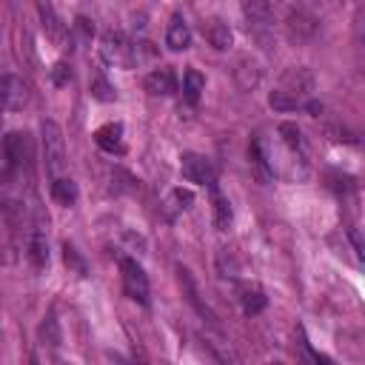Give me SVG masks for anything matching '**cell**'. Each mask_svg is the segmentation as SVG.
<instances>
[{
	"instance_id": "cell-26",
	"label": "cell",
	"mask_w": 365,
	"mask_h": 365,
	"mask_svg": "<svg viewBox=\"0 0 365 365\" xmlns=\"http://www.w3.org/2000/svg\"><path fill=\"white\" fill-rule=\"evenodd\" d=\"M71 80V68L66 66V63H54V68H51V83L54 86H66Z\"/></svg>"
},
{
	"instance_id": "cell-8",
	"label": "cell",
	"mask_w": 365,
	"mask_h": 365,
	"mask_svg": "<svg viewBox=\"0 0 365 365\" xmlns=\"http://www.w3.org/2000/svg\"><path fill=\"white\" fill-rule=\"evenodd\" d=\"M29 262L40 271L48 265V240H46V225H43V217L37 214V222L31 228V237H29Z\"/></svg>"
},
{
	"instance_id": "cell-1",
	"label": "cell",
	"mask_w": 365,
	"mask_h": 365,
	"mask_svg": "<svg viewBox=\"0 0 365 365\" xmlns=\"http://www.w3.org/2000/svg\"><path fill=\"white\" fill-rule=\"evenodd\" d=\"M43 157H46V171L51 177H60L66 168V143H63V131L54 120L43 123Z\"/></svg>"
},
{
	"instance_id": "cell-23",
	"label": "cell",
	"mask_w": 365,
	"mask_h": 365,
	"mask_svg": "<svg viewBox=\"0 0 365 365\" xmlns=\"http://www.w3.org/2000/svg\"><path fill=\"white\" fill-rule=\"evenodd\" d=\"M63 262H66L77 277H88V265H86V259H83V257L77 254V248L68 245V242L63 245Z\"/></svg>"
},
{
	"instance_id": "cell-24",
	"label": "cell",
	"mask_w": 365,
	"mask_h": 365,
	"mask_svg": "<svg viewBox=\"0 0 365 365\" xmlns=\"http://www.w3.org/2000/svg\"><path fill=\"white\" fill-rule=\"evenodd\" d=\"M268 103H271V108H277V111H294V108H302L299 100H294L291 94L279 91V88H274V91L268 94Z\"/></svg>"
},
{
	"instance_id": "cell-21",
	"label": "cell",
	"mask_w": 365,
	"mask_h": 365,
	"mask_svg": "<svg viewBox=\"0 0 365 365\" xmlns=\"http://www.w3.org/2000/svg\"><path fill=\"white\" fill-rule=\"evenodd\" d=\"M277 134L282 137V145L288 148V151H294V154H302V131L294 125V123H279V128H277Z\"/></svg>"
},
{
	"instance_id": "cell-9",
	"label": "cell",
	"mask_w": 365,
	"mask_h": 365,
	"mask_svg": "<svg viewBox=\"0 0 365 365\" xmlns=\"http://www.w3.org/2000/svg\"><path fill=\"white\" fill-rule=\"evenodd\" d=\"M143 86H145V91L154 94V97H171V94L177 91V77H174L171 68L163 66V68H154L151 74H145Z\"/></svg>"
},
{
	"instance_id": "cell-22",
	"label": "cell",
	"mask_w": 365,
	"mask_h": 365,
	"mask_svg": "<svg viewBox=\"0 0 365 365\" xmlns=\"http://www.w3.org/2000/svg\"><path fill=\"white\" fill-rule=\"evenodd\" d=\"M91 97L94 100H100V103H111V100H117V91H114V86L97 71L94 74V80H91Z\"/></svg>"
},
{
	"instance_id": "cell-18",
	"label": "cell",
	"mask_w": 365,
	"mask_h": 365,
	"mask_svg": "<svg viewBox=\"0 0 365 365\" xmlns=\"http://www.w3.org/2000/svg\"><path fill=\"white\" fill-rule=\"evenodd\" d=\"M240 305H242V311H245L248 317H257V314L268 305V297H265L262 288L248 285V288H242V294H240Z\"/></svg>"
},
{
	"instance_id": "cell-12",
	"label": "cell",
	"mask_w": 365,
	"mask_h": 365,
	"mask_svg": "<svg viewBox=\"0 0 365 365\" xmlns=\"http://www.w3.org/2000/svg\"><path fill=\"white\" fill-rule=\"evenodd\" d=\"M165 46L171 51H185L191 46V29L185 23L182 14H174L171 23H168V31H165Z\"/></svg>"
},
{
	"instance_id": "cell-20",
	"label": "cell",
	"mask_w": 365,
	"mask_h": 365,
	"mask_svg": "<svg viewBox=\"0 0 365 365\" xmlns=\"http://www.w3.org/2000/svg\"><path fill=\"white\" fill-rule=\"evenodd\" d=\"M177 274H180V282H182V288H185V294H188V302H191V305H194V308H197L202 317L214 319V314H211V311H208V308L200 302V297H197V285H194V279H191V271L180 265V268H177Z\"/></svg>"
},
{
	"instance_id": "cell-25",
	"label": "cell",
	"mask_w": 365,
	"mask_h": 365,
	"mask_svg": "<svg viewBox=\"0 0 365 365\" xmlns=\"http://www.w3.org/2000/svg\"><path fill=\"white\" fill-rule=\"evenodd\" d=\"M40 339H43V345H46V342H48V345H57V342H60V331H57L54 317H48V319L40 325Z\"/></svg>"
},
{
	"instance_id": "cell-14",
	"label": "cell",
	"mask_w": 365,
	"mask_h": 365,
	"mask_svg": "<svg viewBox=\"0 0 365 365\" xmlns=\"http://www.w3.org/2000/svg\"><path fill=\"white\" fill-rule=\"evenodd\" d=\"M202 31H205V40H208L214 48L225 51V48L231 46V29H228V23H222V20H208V23L202 26Z\"/></svg>"
},
{
	"instance_id": "cell-2",
	"label": "cell",
	"mask_w": 365,
	"mask_h": 365,
	"mask_svg": "<svg viewBox=\"0 0 365 365\" xmlns=\"http://www.w3.org/2000/svg\"><path fill=\"white\" fill-rule=\"evenodd\" d=\"M120 277H123L125 297L140 305H148V277L134 257H120Z\"/></svg>"
},
{
	"instance_id": "cell-5",
	"label": "cell",
	"mask_w": 365,
	"mask_h": 365,
	"mask_svg": "<svg viewBox=\"0 0 365 365\" xmlns=\"http://www.w3.org/2000/svg\"><path fill=\"white\" fill-rule=\"evenodd\" d=\"M180 171L188 182H197V185H217V174H214V165L208 157L202 154H194V151H185L180 157Z\"/></svg>"
},
{
	"instance_id": "cell-7",
	"label": "cell",
	"mask_w": 365,
	"mask_h": 365,
	"mask_svg": "<svg viewBox=\"0 0 365 365\" xmlns=\"http://www.w3.org/2000/svg\"><path fill=\"white\" fill-rule=\"evenodd\" d=\"M279 91H285V94H291L294 100L302 103V97H308V94L314 91V74H311L308 68H291V71L282 74ZM302 106H305V103H302Z\"/></svg>"
},
{
	"instance_id": "cell-19",
	"label": "cell",
	"mask_w": 365,
	"mask_h": 365,
	"mask_svg": "<svg viewBox=\"0 0 365 365\" xmlns=\"http://www.w3.org/2000/svg\"><path fill=\"white\" fill-rule=\"evenodd\" d=\"M202 88H205V77H202L197 68H188V71H185V77H182V97L194 106V103L200 100Z\"/></svg>"
},
{
	"instance_id": "cell-4",
	"label": "cell",
	"mask_w": 365,
	"mask_h": 365,
	"mask_svg": "<svg viewBox=\"0 0 365 365\" xmlns=\"http://www.w3.org/2000/svg\"><path fill=\"white\" fill-rule=\"evenodd\" d=\"M31 154H34V145H31V134L29 131H11L3 140V157H6V165L11 171L26 168L31 163Z\"/></svg>"
},
{
	"instance_id": "cell-10",
	"label": "cell",
	"mask_w": 365,
	"mask_h": 365,
	"mask_svg": "<svg viewBox=\"0 0 365 365\" xmlns=\"http://www.w3.org/2000/svg\"><path fill=\"white\" fill-rule=\"evenodd\" d=\"M37 11H40L46 37H48L54 46H63V43H66V26L60 23V17H57V11L51 9V3H48V0H37Z\"/></svg>"
},
{
	"instance_id": "cell-6",
	"label": "cell",
	"mask_w": 365,
	"mask_h": 365,
	"mask_svg": "<svg viewBox=\"0 0 365 365\" xmlns=\"http://www.w3.org/2000/svg\"><path fill=\"white\" fill-rule=\"evenodd\" d=\"M29 100V88L14 74H0V111H20Z\"/></svg>"
},
{
	"instance_id": "cell-13",
	"label": "cell",
	"mask_w": 365,
	"mask_h": 365,
	"mask_svg": "<svg viewBox=\"0 0 365 365\" xmlns=\"http://www.w3.org/2000/svg\"><path fill=\"white\" fill-rule=\"evenodd\" d=\"M242 17L254 26H268L271 23V0H240Z\"/></svg>"
},
{
	"instance_id": "cell-17",
	"label": "cell",
	"mask_w": 365,
	"mask_h": 365,
	"mask_svg": "<svg viewBox=\"0 0 365 365\" xmlns=\"http://www.w3.org/2000/svg\"><path fill=\"white\" fill-rule=\"evenodd\" d=\"M211 208H214V225L220 228V231H225L228 225H231V202L220 194V188L217 185H211Z\"/></svg>"
},
{
	"instance_id": "cell-15",
	"label": "cell",
	"mask_w": 365,
	"mask_h": 365,
	"mask_svg": "<svg viewBox=\"0 0 365 365\" xmlns=\"http://www.w3.org/2000/svg\"><path fill=\"white\" fill-rule=\"evenodd\" d=\"M51 197L60 205H74L77 202V182L71 177H51Z\"/></svg>"
},
{
	"instance_id": "cell-3",
	"label": "cell",
	"mask_w": 365,
	"mask_h": 365,
	"mask_svg": "<svg viewBox=\"0 0 365 365\" xmlns=\"http://www.w3.org/2000/svg\"><path fill=\"white\" fill-rule=\"evenodd\" d=\"M100 57L108 66L131 68L134 66V43L123 31H106L103 40H100Z\"/></svg>"
},
{
	"instance_id": "cell-16",
	"label": "cell",
	"mask_w": 365,
	"mask_h": 365,
	"mask_svg": "<svg viewBox=\"0 0 365 365\" xmlns=\"http://www.w3.org/2000/svg\"><path fill=\"white\" fill-rule=\"evenodd\" d=\"M191 202H194V194H191L188 188H174V191L163 200V211H165L168 220H174V217H177L180 211H185Z\"/></svg>"
},
{
	"instance_id": "cell-11",
	"label": "cell",
	"mask_w": 365,
	"mask_h": 365,
	"mask_svg": "<svg viewBox=\"0 0 365 365\" xmlns=\"http://www.w3.org/2000/svg\"><path fill=\"white\" fill-rule=\"evenodd\" d=\"M94 143L106 154H123V123H106L94 131Z\"/></svg>"
}]
</instances>
